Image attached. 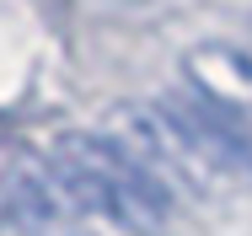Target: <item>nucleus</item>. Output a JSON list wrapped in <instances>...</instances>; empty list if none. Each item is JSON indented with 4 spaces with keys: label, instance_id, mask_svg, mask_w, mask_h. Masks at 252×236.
<instances>
[{
    "label": "nucleus",
    "instance_id": "obj_1",
    "mask_svg": "<svg viewBox=\"0 0 252 236\" xmlns=\"http://www.w3.org/2000/svg\"><path fill=\"white\" fill-rule=\"evenodd\" d=\"M49 172L81 215H107L129 236H161L172 220V193L102 135H59L49 145Z\"/></svg>",
    "mask_w": 252,
    "mask_h": 236
},
{
    "label": "nucleus",
    "instance_id": "obj_2",
    "mask_svg": "<svg viewBox=\"0 0 252 236\" xmlns=\"http://www.w3.org/2000/svg\"><path fill=\"white\" fill-rule=\"evenodd\" d=\"M107 145H118L140 172H151L161 188L172 193H204L215 177L199 167V156L183 145V135L156 113V102H129V107H113L107 124L97 129Z\"/></svg>",
    "mask_w": 252,
    "mask_h": 236
},
{
    "label": "nucleus",
    "instance_id": "obj_3",
    "mask_svg": "<svg viewBox=\"0 0 252 236\" xmlns=\"http://www.w3.org/2000/svg\"><path fill=\"white\" fill-rule=\"evenodd\" d=\"M11 177H16V156H11V145L0 140V188H11Z\"/></svg>",
    "mask_w": 252,
    "mask_h": 236
}]
</instances>
